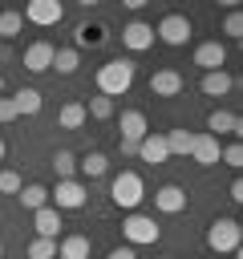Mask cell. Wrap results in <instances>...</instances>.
I'll return each mask as SVG.
<instances>
[{"label": "cell", "instance_id": "1f68e13d", "mask_svg": "<svg viewBox=\"0 0 243 259\" xmlns=\"http://www.w3.org/2000/svg\"><path fill=\"white\" fill-rule=\"evenodd\" d=\"M20 186H24V178L16 170H0V194H16Z\"/></svg>", "mask_w": 243, "mask_h": 259}, {"label": "cell", "instance_id": "ffe728a7", "mask_svg": "<svg viewBox=\"0 0 243 259\" xmlns=\"http://www.w3.org/2000/svg\"><path fill=\"white\" fill-rule=\"evenodd\" d=\"M57 259H89V239L85 235H65L57 243Z\"/></svg>", "mask_w": 243, "mask_h": 259}, {"label": "cell", "instance_id": "8992f818", "mask_svg": "<svg viewBox=\"0 0 243 259\" xmlns=\"http://www.w3.org/2000/svg\"><path fill=\"white\" fill-rule=\"evenodd\" d=\"M154 36H162L166 45H186V40H190V16H182V12L162 16L158 28H154Z\"/></svg>", "mask_w": 243, "mask_h": 259}, {"label": "cell", "instance_id": "3957f363", "mask_svg": "<svg viewBox=\"0 0 243 259\" xmlns=\"http://www.w3.org/2000/svg\"><path fill=\"white\" fill-rule=\"evenodd\" d=\"M239 239H243V231H239V223H235V219H215V223L207 227V247H211L215 255L239 251Z\"/></svg>", "mask_w": 243, "mask_h": 259}, {"label": "cell", "instance_id": "9a60e30c", "mask_svg": "<svg viewBox=\"0 0 243 259\" xmlns=\"http://www.w3.org/2000/svg\"><path fill=\"white\" fill-rule=\"evenodd\" d=\"M32 227H36L40 239H57V235H61V210H57V206H40V210H32Z\"/></svg>", "mask_w": 243, "mask_h": 259}, {"label": "cell", "instance_id": "d6a6232c", "mask_svg": "<svg viewBox=\"0 0 243 259\" xmlns=\"http://www.w3.org/2000/svg\"><path fill=\"white\" fill-rule=\"evenodd\" d=\"M219 162H227V166H235V170H239V166H243V146H239V142H231L227 150H219Z\"/></svg>", "mask_w": 243, "mask_h": 259}, {"label": "cell", "instance_id": "9c48e42d", "mask_svg": "<svg viewBox=\"0 0 243 259\" xmlns=\"http://www.w3.org/2000/svg\"><path fill=\"white\" fill-rule=\"evenodd\" d=\"M154 206H158L162 214H178V210H186V190L174 186V182H166V186L154 190Z\"/></svg>", "mask_w": 243, "mask_h": 259}, {"label": "cell", "instance_id": "83f0119b", "mask_svg": "<svg viewBox=\"0 0 243 259\" xmlns=\"http://www.w3.org/2000/svg\"><path fill=\"white\" fill-rule=\"evenodd\" d=\"M28 259H57V239H32L28 243Z\"/></svg>", "mask_w": 243, "mask_h": 259}, {"label": "cell", "instance_id": "30bf717a", "mask_svg": "<svg viewBox=\"0 0 243 259\" xmlns=\"http://www.w3.org/2000/svg\"><path fill=\"white\" fill-rule=\"evenodd\" d=\"M53 45L49 40H32L28 49H24V69L28 73H45V69H53Z\"/></svg>", "mask_w": 243, "mask_h": 259}, {"label": "cell", "instance_id": "d6986e66", "mask_svg": "<svg viewBox=\"0 0 243 259\" xmlns=\"http://www.w3.org/2000/svg\"><path fill=\"white\" fill-rule=\"evenodd\" d=\"M16 198H20V206H24V210H40V206H49V186L28 182V186H20V190H16Z\"/></svg>", "mask_w": 243, "mask_h": 259}, {"label": "cell", "instance_id": "4fadbf2b", "mask_svg": "<svg viewBox=\"0 0 243 259\" xmlns=\"http://www.w3.org/2000/svg\"><path fill=\"white\" fill-rule=\"evenodd\" d=\"M138 158H142V162H150V166H162V162L170 158L166 138H162V134H146V138L138 142Z\"/></svg>", "mask_w": 243, "mask_h": 259}, {"label": "cell", "instance_id": "74e56055", "mask_svg": "<svg viewBox=\"0 0 243 259\" xmlns=\"http://www.w3.org/2000/svg\"><path fill=\"white\" fill-rule=\"evenodd\" d=\"M4 154H8V146H4V138H0V162H4Z\"/></svg>", "mask_w": 243, "mask_h": 259}, {"label": "cell", "instance_id": "44dd1931", "mask_svg": "<svg viewBox=\"0 0 243 259\" xmlns=\"http://www.w3.org/2000/svg\"><path fill=\"white\" fill-rule=\"evenodd\" d=\"M12 105H16V113H24V117H32V113H40V105H45V97H40V89H20V93L12 97Z\"/></svg>", "mask_w": 243, "mask_h": 259}, {"label": "cell", "instance_id": "8d00e7d4", "mask_svg": "<svg viewBox=\"0 0 243 259\" xmlns=\"http://www.w3.org/2000/svg\"><path fill=\"white\" fill-rule=\"evenodd\" d=\"M231 198H235V202H243V182H239V178L231 182Z\"/></svg>", "mask_w": 243, "mask_h": 259}, {"label": "cell", "instance_id": "d4e9b609", "mask_svg": "<svg viewBox=\"0 0 243 259\" xmlns=\"http://www.w3.org/2000/svg\"><path fill=\"white\" fill-rule=\"evenodd\" d=\"M162 138H166V150H170V154H182V158H186L190 146H194V134H186V130H170V134H162Z\"/></svg>", "mask_w": 243, "mask_h": 259}, {"label": "cell", "instance_id": "f546056e", "mask_svg": "<svg viewBox=\"0 0 243 259\" xmlns=\"http://www.w3.org/2000/svg\"><path fill=\"white\" fill-rule=\"evenodd\" d=\"M53 170H57V178H73V170H77V158H73L69 150H57V154H53Z\"/></svg>", "mask_w": 243, "mask_h": 259}, {"label": "cell", "instance_id": "f1b7e54d", "mask_svg": "<svg viewBox=\"0 0 243 259\" xmlns=\"http://www.w3.org/2000/svg\"><path fill=\"white\" fill-rule=\"evenodd\" d=\"M73 36H77V45H101L105 40V28L101 24H77Z\"/></svg>", "mask_w": 243, "mask_h": 259}, {"label": "cell", "instance_id": "e0dca14e", "mask_svg": "<svg viewBox=\"0 0 243 259\" xmlns=\"http://www.w3.org/2000/svg\"><path fill=\"white\" fill-rule=\"evenodd\" d=\"M243 130V121H239V113H231V109H215L211 117H207V134L211 138H219V134H239Z\"/></svg>", "mask_w": 243, "mask_h": 259}, {"label": "cell", "instance_id": "2e32d148", "mask_svg": "<svg viewBox=\"0 0 243 259\" xmlns=\"http://www.w3.org/2000/svg\"><path fill=\"white\" fill-rule=\"evenodd\" d=\"M198 89H202L207 97H223V93H231V89H235V77H231L227 69H215V73H202Z\"/></svg>", "mask_w": 243, "mask_h": 259}, {"label": "cell", "instance_id": "ac0fdd59", "mask_svg": "<svg viewBox=\"0 0 243 259\" xmlns=\"http://www.w3.org/2000/svg\"><path fill=\"white\" fill-rule=\"evenodd\" d=\"M146 134H150L146 113H142V109H126V113H122V138H126V142H142Z\"/></svg>", "mask_w": 243, "mask_h": 259}, {"label": "cell", "instance_id": "f35d334b", "mask_svg": "<svg viewBox=\"0 0 243 259\" xmlns=\"http://www.w3.org/2000/svg\"><path fill=\"white\" fill-rule=\"evenodd\" d=\"M0 93H4V73H0Z\"/></svg>", "mask_w": 243, "mask_h": 259}, {"label": "cell", "instance_id": "6da1fadb", "mask_svg": "<svg viewBox=\"0 0 243 259\" xmlns=\"http://www.w3.org/2000/svg\"><path fill=\"white\" fill-rule=\"evenodd\" d=\"M134 85V61H126V57H113V61H105L101 69H97V93L101 97H122L126 89Z\"/></svg>", "mask_w": 243, "mask_h": 259}, {"label": "cell", "instance_id": "d590c367", "mask_svg": "<svg viewBox=\"0 0 243 259\" xmlns=\"http://www.w3.org/2000/svg\"><path fill=\"white\" fill-rule=\"evenodd\" d=\"M109 259H138V255H134V247H113Z\"/></svg>", "mask_w": 243, "mask_h": 259}, {"label": "cell", "instance_id": "8fae6325", "mask_svg": "<svg viewBox=\"0 0 243 259\" xmlns=\"http://www.w3.org/2000/svg\"><path fill=\"white\" fill-rule=\"evenodd\" d=\"M223 61H227V49H223L219 40H202V45L194 49V65H198L202 73H215V69H223Z\"/></svg>", "mask_w": 243, "mask_h": 259}, {"label": "cell", "instance_id": "603a6c76", "mask_svg": "<svg viewBox=\"0 0 243 259\" xmlns=\"http://www.w3.org/2000/svg\"><path fill=\"white\" fill-rule=\"evenodd\" d=\"M77 166H81V174H85V178H101V174L109 170V158H105L101 150H89V154H85Z\"/></svg>", "mask_w": 243, "mask_h": 259}, {"label": "cell", "instance_id": "7402d4cb", "mask_svg": "<svg viewBox=\"0 0 243 259\" xmlns=\"http://www.w3.org/2000/svg\"><path fill=\"white\" fill-rule=\"evenodd\" d=\"M57 125H61V130H81V125H85V105H81V101H69V105H61V113H57Z\"/></svg>", "mask_w": 243, "mask_h": 259}, {"label": "cell", "instance_id": "ab89813d", "mask_svg": "<svg viewBox=\"0 0 243 259\" xmlns=\"http://www.w3.org/2000/svg\"><path fill=\"white\" fill-rule=\"evenodd\" d=\"M0 255H4V243H0Z\"/></svg>", "mask_w": 243, "mask_h": 259}, {"label": "cell", "instance_id": "e575fe53", "mask_svg": "<svg viewBox=\"0 0 243 259\" xmlns=\"http://www.w3.org/2000/svg\"><path fill=\"white\" fill-rule=\"evenodd\" d=\"M117 150H122V158H134V154H138V142H126V138H122Z\"/></svg>", "mask_w": 243, "mask_h": 259}, {"label": "cell", "instance_id": "5b68a950", "mask_svg": "<svg viewBox=\"0 0 243 259\" xmlns=\"http://www.w3.org/2000/svg\"><path fill=\"white\" fill-rule=\"evenodd\" d=\"M85 186L77 182V178H57V190H49V206H57V210H81L85 206Z\"/></svg>", "mask_w": 243, "mask_h": 259}, {"label": "cell", "instance_id": "ba28073f", "mask_svg": "<svg viewBox=\"0 0 243 259\" xmlns=\"http://www.w3.org/2000/svg\"><path fill=\"white\" fill-rule=\"evenodd\" d=\"M122 45H126L130 53H146V49L154 45V24H146V20H130V24L122 28Z\"/></svg>", "mask_w": 243, "mask_h": 259}, {"label": "cell", "instance_id": "4dcf8cb0", "mask_svg": "<svg viewBox=\"0 0 243 259\" xmlns=\"http://www.w3.org/2000/svg\"><path fill=\"white\" fill-rule=\"evenodd\" d=\"M223 32H227L231 40H239V36H243V16H239V8H231V12H227V20H223Z\"/></svg>", "mask_w": 243, "mask_h": 259}, {"label": "cell", "instance_id": "52a82bcc", "mask_svg": "<svg viewBox=\"0 0 243 259\" xmlns=\"http://www.w3.org/2000/svg\"><path fill=\"white\" fill-rule=\"evenodd\" d=\"M28 24H40V28H49V24H61V16H65V8L57 4V0H32L24 12H20Z\"/></svg>", "mask_w": 243, "mask_h": 259}, {"label": "cell", "instance_id": "484cf974", "mask_svg": "<svg viewBox=\"0 0 243 259\" xmlns=\"http://www.w3.org/2000/svg\"><path fill=\"white\" fill-rule=\"evenodd\" d=\"M20 28H24V16H20V12H12V8L0 12V36H4V40L20 36Z\"/></svg>", "mask_w": 243, "mask_h": 259}, {"label": "cell", "instance_id": "7c38bea8", "mask_svg": "<svg viewBox=\"0 0 243 259\" xmlns=\"http://www.w3.org/2000/svg\"><path fill=\"white\" fill-rule=\"evenodd\" d=\"M150 93L154 97H178L182 93V73L178 69H158L150 77Z\"/></svg>", "mask_w": 243, "mask_h": 259}, {"label": "cell", "instance_id": "cb8c5ba5", "mask_svg": "<svg viewBox=\"0 0 243 259\" xmlns=\"http://www.w3.org/2000/svg\"><path fill=\"white\" fill-rule=\"evenodd\" d=\"M77 65H81V57H77V49H57V53H53V69H57V73H65V77H73V73H77Z\"/></svg>", "mask_w": 243, "mask_h": 259}, {"label": "cell", "instance_id": "7a4b0ae2", "mask_svg": "<svg viewBox=\"0 0 243 259\" xmlns=\"http://www.w3.org/2000/svg\"><path fill=\"white\" fill-rule=\"evenodd\" d=\"M109 198H113L122 210H134V206L146 198V186H142V178H138L134 170H122V174L109 182Z\"/></svg>", "mask_w": 243, "mask_h": 259}, {"label": "cell", "instance_id": "4316f807", "mask_svg": "<svg viewBox=\"0 0 243 259\" xmlns=\"http://www.w3.org/2000/svg\"><path fill=\"white\" fill-rule=\"evenodd\" d=\"M85 117H97V121H105V117H113V101L109 97H89V105H85Z\"/></svg>", "mask_w": 243, "mask_h": 259}, {"label": "cell", "instance_id": "836d02e7", "mask_svg": "<svg viewBox=\"0 0 243 259\" xmlns=\"http://www.w3.org/2000/svg\"><path fill=\"white\" fill-rule=\"evenodd\" d=\"M20 113H16V105H12V97H0V125L4 121H16Z\"/></svg>", "mask_w": 243, "mask_h": 259}, {"label": "cell", "instance_id": "5bb4252c", "mask_svg": "<svg viewBox=\"0 0 243 259\" xmlns=\"http://www.w3.org/2000/svg\"><path fill=\"white\" fill-rule=\"evenodd\" d=\"M190 158H194L198 166H219V138H211V134H194Z\"/></svg>", "mask_w": 243, "mask_h": 259}, {"label": "cell", "instance_id": "277c9868", "mask_svg": "<svg viewBox=\"0 0 243 259\" xmlns=\"http://www.w3.org/2000/svg\"><path fill=\"white\" fill-rule=\"evenodd\" d=\"M122 235H126V243L130 247H146V243H158V223L150 219V214H138V210H130L126 214V223H122Z\"/></svg>", "mask_w": 243, "mask_h": 259}]
</instances>
